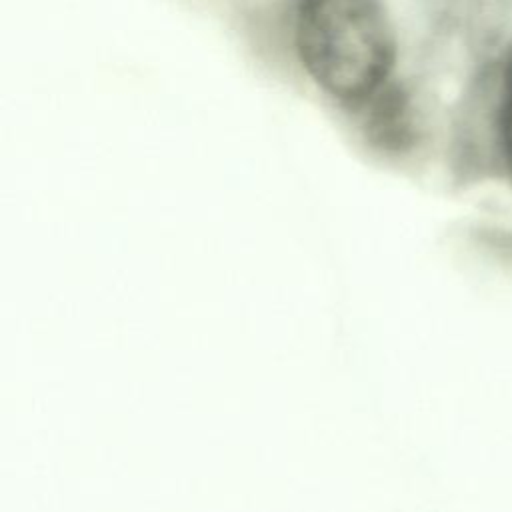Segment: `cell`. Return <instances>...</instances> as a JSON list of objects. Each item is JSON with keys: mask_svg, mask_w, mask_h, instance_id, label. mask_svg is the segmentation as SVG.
Instances as JSON below:
<instances>
[{"mask_svg": "<svg viewBox=\"0 0 512 512\" xmlns=\"http://www.w3.org/2000/svg\"><path fill=\"white\" fill-rule=\"evenodd\" d=\"M298 52L312 78L344 100L370 96L394 62V36L378 0H304Z\"/></svg>", "mask_w": 512, "mask_h": 512, "instance_id": "obj_1", "label": "cell"}, {"mask_svg": "<svg viewBox=\"0 0 512 512\" xmlns=\"http://www.w3.org/2000/svg\"><path fill=\"white\" fill-rule=\"evenodd\" d=\"M500 140L504 148V156L512 166V58L508 62L502 86V102H500Z\"/></svg>", "mask_w": 512, "mask_h": 512, "instance_id": "obj_2", "label": "cell"}]
</instances>
